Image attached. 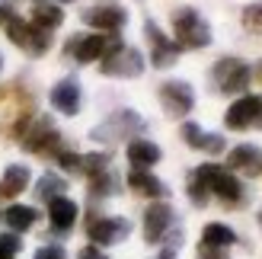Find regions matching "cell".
<instances>
[{
  "label": "cell",
  "instance_id": "obj_31",
  "mask_svg": "<svg viewBox=\"0 0 262 259\" xmlns=\"http://www.w3.org/2000/svg\"><path fill=\"white\" fill-rule=\"evenodd\" d=\"M243 26L253 32H262V4H250L243 10Z\"/></svg>",
  "mask_w": 262,
  "mask_h": 259
},
{
  "label": "cell",
  "instance_id": "obj_21",
  "mask_svg": "<svg viewBox=\"0 0 262 259\" xmlns=\"http://www.w3.org/2000/svg\"><path fill=\"white\" fill-rule=\"evenodd\" d=\"M202 243H205V247L227 250V247H233V243H237V234H233L227 224L211 221V224H205V230H202Z\"/></svg>",
  "mask_w": 262,
  "mask_h": 259
},
{
  "label": "cell",
  "instance_id": "obj_11",
  "mask_svg": "<svg viewBox=\"0 0 262 259\" xmlns=\"http://www.w3.org/2000/svg\"><path fill=\"white\" fill-rule=\"evenodd\" d=\"M23 147L29 154H61V135L55 132V125H51V119H38L29 132L23 135Z\"/></svg>",
  "mask_w": 262,
  "mask_h": 259
},
{
  "label": "cell",
  "instance_id": "obj_10",
  "mask_svg": "<svg viewBox=\"0 0 262 259\" xmlns=\"http://www.w3.org/2000/svg\"><path fill=\"white\" fill-rule=\"evenodd\" d=\"M128 234L131 221H125V218H96L86 224V237L93 240V247H112V243H122Z\"/></svg>",
  "mask_w": 262,
  "mask_h": 259
},
{
  "label": "cell",
  "instance_id": "obj_5",
  "mask_svg": "<svg viewBox=\"0 0 262 259\" xmlns=\"http://www.w3.org/2000/svg\"><path fill=\"white\" fill-rule=\"evenodd\" d=\"M125 42L119 35H80V38H71L68 42V51L80 61V64H90V61H102L109 51L122 48Z\"/></svg>",
  "mask_w": 262,
  "mask_h": 259
},
{
  "label": "cell",
  "instance_id": "obj_39",
  "mask_svg": "<svg viewBox=\"0 0 262 259\" xmlns=\"http://www.w3.org/2000/svg\"><path fill=\"white\" fill-rule=\"evenodd\" d=\"M55 4H58V7H61V4H74V0H55Z\"/></svg>",
  "mask_w": 262,
  "mask_h": 259
},
{
  "label": "cell",
  "instance_id": "obj_30",
  "mask_svg": "<svg viewBox=\"0 0 262 259\" xmlns=\"http://www.w3.org/2000/svg\"><path fill=\"white\" fill-rule=\"evenodd\" d=\"M58 163H61V170H68V173H83V157L74 154V150H61Z\"/></svg>",
  "mask_w": 262,
  "mask_h": 259
},
{
  "label": "cell",
  "instance_id": "obj_26",
  "mask_svg": "<svg viewBox=\"0 0 262 259\" xmlns=\"http://www.w3.org/2000/svg\"><path fill=\"white\" fill-rule=\"evenodd\" d=\"M109 163H112V157H109L106 150H102V154H86V157H83V173L93 179V176H99V173H106Z\"/></svg>",
  "mask_w": 262,
  "mask_h": 259
},
{
  "label": "cell",
  "instance_id": "obj_36",
  "mask_svg": "<svg viewBox=\"0 0 262 259\" xmlns=\"http://www.w3.org/2000/svg\"><path fill=\"white\" fill-rule=\"evenodd\" d=\"M13 16H16V13H13L10 7H0V23H4V26H7V23H10Z\"/></svg>",
  "mask_w": 262,
  "mask_h": 259
},
{
  "label": "cell",
  "instance_id": "obj_24",
  "mask_svg": "<svg viewBox=\"0 0 262 259\" xmlns=\"http://www.w3.org/2000/svg\"><path fill=\"white\" fill-rule=\"evenodd\" d=\"M112 192H119V176H115L112 170L90 179V196L93 199H106V196H112Z\"/></svg>",
  "mask_w": 262,
  "mask_h": 259
},
{
  "label": "cell",
  "instance_id": "obj_35",
  "mask_svg": "<svg viewBox=\"0 0 262 259\" xmlns=\"http://www.w3.org/2000/svg\"><path fill=\"white\" fill-rule=\"evenodd\" d=\"M77 259H109V256L102 253L99 247H93V243H90V247H83L80 253H77Z\"/></svg>",
  "mask_w": 262,
  "mask_h": 259
},
{
  "label": "cell",
  "instance_id": "obj_22",
  "mask_svg": "<svg viewBox=\"0 0 262 259\" xmlns=\"http://www.w3.org/2000/svg\"><path fill=\"white\" fill-rule=\"evenodd\" d=\"M4 221L13 234H23V230H29L35 224V208H29V205H10L4 211Z\"/></svg>",
  "mask_w": 262,
  "mask_h": 259
},
{
  "label": "cell",
  "instance_id": "obj_2",
  "mask_svg": "<svg viewBox=\"0 0 262 259\" xmlns=\"http://www.w3.org/2000/svg\"><path fill=\"white\" fill-rule=\"evenodd\" d=\"M195 176H199L221 202H227V205H240V202H243V186H240V179L233 176L230 170H224V166H217V163H202L199 170H195Z\"/></svg>",
  "mask_w": 262,
  "mask_h": 259
},
{
  "label": "cell",
  "instance_id": "obj_25",
  "mask_svg": "<svg viewBox=\"0 0 262 259\" xmlns=\"http://www.w3.org/2000/svg\"><path fill=\"white\" fill-rule=\"evenodd\" d=\"M29 35H32V26L29 23H23L19 16H13L10 23H7V38L16 48H23V51H29Z\"/></svg>",
  "mask_w": 262,
  "mask_h": 259
},
{
  "label": "cell",
  "instance_id": "obj_4",
  "mask_svg": "<svg viewBox=\"0 0 262 259\" xmlns=\"http://www.w3.org/2000/svg\"><path fill=\"white\" fill-rule=\"evenodd\" d=\"M250 77L253 71L246 68V64L240 58H221L214 68H211V80H214V90H221V93H243L246 87H250Z\"/></svg>",
  "mask_w": 262,
  "mask_h": 259
},
{
  "label": "cell",
  "instance_id": "obj_1",
  "mask_svg": "<svg viewBox=\"0 0 262 259\" xmlns=\"http://www.w3.org/2000/svg\"><path fill=\"white\" fill-rule=\"evenodd\" d=\"M173 35H176L173 42L179 48H189V51H199V48L211 45V26H208V19L192 7H179L173 13Z\"/></svg>",
  "mask_w": 262,
  "mask_h": 259
},
{
  "label": "cell",
  "instance_id": "obj_3",
  "mask_svg": "<svg viewBox=\"0 0 262 259\" xmlns=\"http://www.w3.org/2000/svg\"><path fill=\"white\" fill-rule=\"evenodd\" d=\"M144 132V119L138 112H131V109H122V112H115L109 115L102 125H96L93 132H90V138L93 141H102V144H112V141H122V138H135Z\"/></svg>",
  "mask_w": 262,
  "mask_h": 259
},
{
  "label": "cell",
  "instance_id": "obj_27",
  "mask_svg": "<svg viewBox=\"0 0 262 259\" xmlns=\"http://www.w3.org/2000/svg\"><path fill=\"white\" fill-rule=\"evenodd\" d=\"M208 196H211V189H208L199 176H189V202L195 205V208H202V205H208Z\"/></svg>",
  "mask_w": 262,
  "mask_h": 259
},
{
  "label": "cell",
  "instance_id": "obj_8",
  "mask_svg": "<svg viewBox=\"0 0 262 259\" xmlns=\"http://www.w3.org/2000/svg\"><path fill=\"white\" fill-rule=\"evenodd\" d=\"M224 125L230 132H246V128L259 125L262 128V96H240L233 106L224 112Z\"/></svg>",
  "mask_w": 262,
  "mask_h": 259
},
{
  "label": "cell",
  "instance_id": "obj_9",
  "mask_svg": "<svg viewBox=\"0 0 262 259\" xmlns=\"http://www.w3.org/2000/svg\"><path fill=\"white\" fill-rule=\"evenodd\" d=\"M144 32H147V42H150V64H154V68H160V71H163V68H173L182 48L173 42V38H166L163 29H160L154 19L144 23Z\"/></svg>",
  "mask_w": 262,
  "mask_h": 259
},
{
  "label": "cell",
  "instance_id": "obj_28",
  "mask_svg": "<svg viewBox=\"0 0 262 259\" xmlns=\"http://www.w3.org/2000/svg\"><path fill=\"white\" fill-rule=\"evenodd\" d=\"M182 141H186V144L189 147H195V150H202L205 147V135L208 132H202V125H195V122H186V125H182Z\"/></svg>",
  "mask_w": 262,
  "mask_h": 259
},
{
  "label": "cell",
  "instance_id": "obj_14",
  "mask_svg": "<svg viewBox=\"0 0 262 259\" xmlns=\"http://www.w3.org/2000/svg\"><path fill=\"white\" fill-rule=\"evenodd\" d=\"M230 173H243V176H262V150L256 144H240L227 154V166Z\"/></svg>",
  "mask_w": 262,
  "mask_h": 259
},
{
  "label": "cell",
  "instance_id": "obj_33",
  "mask_svg": "<svg viewBox=\"0 0 262 259\" xmlns=\"http://www.w3.org/2000/svg\"><path fill=\"white\" fill-rule=\"evenodd\" d=\"M224 147H227V141L221 135H205V147H202L205 154H221Z\"/></svg>",
  "mask_w": 262,
  "mask_h": 259
},
{
  "label": "cell",
  "instance_id": "obj_18",
  "mask_svg": "<svg viewBox=\"0 0 262 259\" xmlns=\"http://www.w3.org/2000/svg\"><path fill=\"white\" fill-rule=\"evenodd\" d=\"M128 186L135 189L138 196H150V199L169 196V189L163 186V179H157L150 170H131V173H128Z\"/></svg>",
  "mask_w": 262,
  "mask_h": 259
},
{
  "label": "cell",
  "instance_id": "obj_40",
  "mask_svg": "<svg viewBox=\"0 0 262 259\" xmlns=\"http://www.w3.org/2000/svg\"><path fill=\"white\" fill-rule=\"evenodd\" d=\"M0 71H4V58H0Z\"/></svg>",
  "mask_w": 262,
  "mask_h": 259
},
{
  "label": "cell",
  "instance_id": "obj_16",
  "mask_svg": "<svg viewBox=\"0 0 262 259\" xmlns=\"http://www.w3.org/2000/svg\"><path fill=\"white\" fill-rule=\"evenodd\" d=\"M163 157V150L154 144L150 138H135L128 144V163L135 166V170H150L154 163H160Z\"/></svg>",
  "mask_w": 262,
  "mask_h": 259
},
{
  "label": "cell",
  "instance_id": "obj_34",
  "mask_svg": "<svg viewBox=\"0 0 262 259\" xmlns=\"http://www.w3.org/2000/svg\"><path fill=\"white\" fill-rule=\"evenodd\" d=\"M199 259H227V250H217V247H199Z\"/></svg>",
  "mask_w": 262,
  "mask_h": 259
},
{
  "label": "cell",
  "instance_id": "obj_23",
  "mask_svg": "<svg viewBox=\"0 0 262 259\" xmlns=\"http://www.w3.org/2000/svg\"><path fill=\"white\" fill-rule=\"evenodd\" d=\"M35 196L38 199H45V202H55L64 196V179L55 176V173H45V176H38V186H35Z\"/></svg>",
  "mask_w": 262,
  "mask_h": 259
},
{
  "label": "cell",
  "instance_id": "obj_15",
  "mask_svg": "<svg viewBox=\"0 0 262 259\" xmlns=\"http://www.w3.org/2000/svg\"><path fill=\"white\" fill-rule=\"evenodd\" d=\"M51 106L61 115H77L80 112V83L74 77H64L61 83L51 87Z\"/></svg>",
  "mask_w": 262,
  "mask_h": 259
},
{
  "label": "cell",
  "instance_id": "obj_17",
  "mask_svg": "<svg viewBox=\"0 0 262 259\" xmlns=\"http://www.w3.org/2000/svg\"><path fill=\"white\" fill-rule=\"evenodd\" d=\"M29 166H23V163H10L4 176H0V199H16L23 189H29Z\"/></svg>",
  "mask_w": 262,
  "mask_h": 259
},
{
  "label": "cell",
  "instance_id": "obj_7",
  "mask_svg": "<svg viewBox=\"0 0 262 259\" xmlns=\"http://www.w3.org/2000/svg\"><path fill=\"white\" fill-rule=\"evenodd\" d=\"M160 106L163 112L169 115V119H182V115H189L192 106H195V93H192V87L186 80H166L160 83Z\"/></svg>",
  "mask_w": 262,
  "mask_h": 259
},
{
  "label": "cell",
  "instance_id": "obj_38",
  "mask_svg": "<svg viewBox=\"0 0 262 259\" xmlns=\"http://www.w3.org/2000/svg\"><path fill=\"white\" fill-rule=\"evenodd\" d=\"M157 259H176V250H163V253L157 256Z\"/></svg>",
  "mask_w": 262,
  "mask_h": 259
},
{
  "label": "cell",
  "instance_id": "obj_13",
  "mask_svg": "<svg viewBox=\"0 0 262 259\" xmlns=\"http://www.w3.org/2000/svg\"><path fill=\"white\" fill-rule=\"evenodd\" d=\"M169 227H173V208H169L166 202H154L150 208L144 211V240L160 243Z\"/></svg>",
  "mask_w": 262,
  "mask_h": 259
},
{
  "label": "cell",
  "instance_id": "obj_6",
  "mask_svg": "<svg viewBox=\"0 0 262 259\" xmlns=\"http://www.w3.org/2000/svg\"><path fill=\"white\" fill-rule=\"evenodd\" d=\"M99 71L106 77H128L131 80V77L144 74V55H141V48L122 45V48H115V51H109V55L102 58Z\"/></svg>",
  "mask_w": 262,
  "mask_h": 259
},
{
  "label": "cell",
  "instance_id": "obj_29",
  "mask_svg": "<svg viewBox=\"0 0 262 259\" xmlns=\"http://www.w3.org/2000/svg\"><path fill=\"white\" fill-rule=\"evenodd\" d=\"M19 250H23V240H19L16 234H13V230L0 237V259H13V256H16Z\"/></svg>",
  "mask_w": 262,
  "mask_h": 259
},
{
  "label": "cell",
  "instance_id": "obj_32",
  "mask_svg": "<svg viewBox=\"0 0 262 259\" xmlns=\"http://www.w3.org/2000/svg\"><path fill=\"white\" fill-rule=\"evenodd\" d=\"M35 259H68V253H64V247L48 243V247H38L35 250Z\"/></svg>",
  "mask_w": 262,
  "mask_h": 259
},
{
  "label": "cell",
  "instance_id": "obj_12",
  "mask_svg": "<svg viewBox=\"0 0 262 259\" xmlns=\"http://www.w3.org/2000/svg\"><path fill=\"white\" fill-rule=\"evenodd\" d=\"M83 23L93 26V29H99V32H119L122 26L128 23V10L115 7V4L90 7V10H83Z\"/></svg>",
  "mask_w": 262,
  "mask_h": 259
},
{
  "label": "cell",
  "instance_id": "obj_20",
  "mask_svg": "<svg viewBox=\"0 0 262 259\" xmlns=\"http://www.w3.org/2000/svg\"><path fill=\"white\" fill-rule=\"evenodd\" d=\"M64 23V10L58 4H51V0H35V7H32V26L35 29H58V26Z\"/></svg>",
  "mask_w": 262,
  "mask_h": 259
},
{
  "label": "cell",
  "instance_id": "obj_19",
  "mask_svg": "<svg viewBox=\"0 0 262 259\" xmlns=\"http://www.w3.org/2000/svg\"><path fill=\"white\" fill-rule=\"evenodd\" d=\"M48 218H51V227L55 230H71L77 224V202L68 196L48 202Z\"/></svg>",
  "mask_w": 262,
  "mask_h": 259
},
{
  "label": "cell",
  "instance_id": "obj_37",
  "mask_svg": "<svg viewBox=\"0 0 262 259\" xmlns=\"http://www.w3.org/2000/svg\"><path fill=\"white\" fill-rule=\"evenodd\" d=\"M253 77H256V80H259V83H262V61H259V64H256V68H253Z\"/></svg>",
  "mask_w": 262,
  "mask_h": 259
},
{
  "label": "cell",
  "instance_id": "obj_41",
  "mask_svg": "<svg viewBox=\"0 0 262 259\" xmlns=\"http://www.w3.org/2000/svg\"><path fill=\"white\" fill-rule=\"evenodd\" d=\"M10 4H13V0H10Z\"/></svg>",
  "mask_w": 262,
  "mask_h": 259
}]
</instances>
